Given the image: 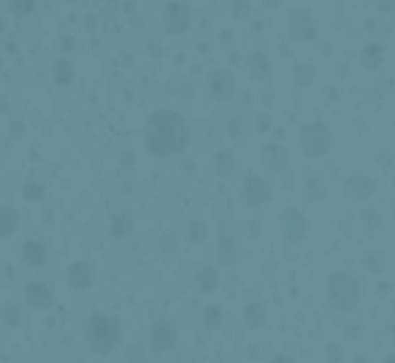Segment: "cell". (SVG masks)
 <instances>
[{
  "label": "cell",
  "mask_w": 395,
  "mask_h": 363,
  "mask_svg": "<svg viewBox=\"0 0 395 363\" xmlns=\"http://www.w3.org/2000/svg\"><path fill=\"white\" fill-rule=\"evenodd\" d=\"M111 233H114V236H128V233H133V220L125 217V214L114 217V220H111Z\"/></svg>",
  "instance_id": "cell-15"
},
{
  "label": "cell",
  "mask_w": 395,
  "mask_h": 363,
  "mask_svg": "<svg viewBox=\"0 0 395 363\" xmlns=\"http://www.w3.org/2000/svg\"><path fill=\"white\" fill-rule=\"evenodd\" d=\"M293 36H295V38L314 36V22H311L308 14H304V11H293Z\"/></svg>",
  "instance_id": "cell-10"
},
{
  "label": "cell",
  "mask_w": 395,
  "mask_h": 363,
  "mask_svg": "<svg viewBox=\"0 0 395 363\" xmlns=\"http://www.w3.org/2000/svg\"><path fill=\"white\" fill-rule=\"evenodd\" d=\"M163 22H166V30H168V33H181V30H187L190 22H192L190 8H187L184 3H171V6L166 8V14H163Z\"/></svg>",
  "instance_id": "cell-6"
},
{
  "label": "cell",
  "mask_w": 395,
  "mask_h": 363,
  "mask_svg": "<svg viewBox=\"0 0 395 363\" xmlns=\"http://www.w3.org/2000/svg\"><path fill=\"white\" fill-rule=\"evenodd\" d=\"M247 320H249V325H263L265 309L260 304H249V307H247Z\"/></svg>",
  "instance_id": "cell-16"
},
{
  "label": "cell",
  "mask_w": 395,
  "mask_h": 363,
  "mask_svg": "<svg viewBox=\"0 0 395 363\" xmlns=\"http://www.w3.org/2000/svg\"><path fill=\"white\" fill-rule=\"evenodd\" d=\"M146 146L149 152L168 157L187 146V125L174 111H157L146 125Z\"/></svg>",
  "instance_id": "cell-1"
},
{
  "label": "cell",
  "mask_w": 395,
  "mask_h": 363,
  "mask_svg": "<svg viewBox=\"0 0 395 363\" xmlns=\"http://www.w3.org/2000/svg\"><path fill=\"white\" fill-rule=\"evenodd\" d=\"M16 226H19L16 212L8 209V206H3V209H0V236H11V233L16 230Z\"/></svg>",
  "instance_id": "cell-13"
},
{
  "label": "cell",
  "mask_w": 395,
  "mask_h": 363,
  "mask_svg": "<svg viewBox=\"0 0 395 363\" xmlns=\"http://www.w3.org/2000/svg\"><path fill=\"white\" fill-rule=\"evenodd\" d=\"M203 320H206V325H209V328H217V325L222 322V312L217 309V307H209V309H206V315H203Z\"/></svg>",
  "instance_id": "cell-18"
},
{
  "label": "cell",
  "mask_w": 395,
  "mask_h": 363,
  "mask_svg": "<svg viewBox=\"0 0 395 363\" xmlns=\"http://www.w3.org/2000/svg\"><path fill=\"white\" fill-rule=\"evenodd\" d=\"M201 282H203V287H206V290H212V287L217 285V276H214L212 269H203V272H201Z\"/></svg>",
  "instance_id": "cell-21"
},
{
  "label": "cell",
  "mask_w": 395,
  "mask_h": 363,
  "mask_svg": "<svg viewBox=\"0 0 395 363\" xmlns=\"http://www.w3.org/2000/svg\"><path fill=\"white\" fill-rule=\"evenodd\" d=\"M357 282L350 274H333L328 282V298L336 309H352L357 304Z\"/></svg>",
  "instance_id": "cell-3"
},
{
  "label": "cell",
  "mask_w": 395,
  "mask_h": 363,
  "mask_svg": "<svg viewBox=\"0 0 395 363\" xmlns=\"http://www.w3.org/2000/svg\"><path fill=\"white\" fill-rule=\"evenodd\" d=\"M11 6H14L16 14H30L33 6H36V0H11Z\"/></svg>",
  "instance_id": "cell-20"
},
{
  "label": "cell",
  "mask_w": 395,
  "mask_h": 363,
  "mask_svg": "<svg viewBox=\"0 0 395 363\" xmlns=\"http://www.w3.org/2000/svg\"><path fill=\"white\" fill-rule=\"evenodd\" d=\"M379 3V8H393L395 6V0H376Z\"/></svg>",
  "instance_id": "cell-22"
},
{
  "label": "cell",
  "mask_w": 395,
  "mask_h": 363,
  "mask_svg": "<svg viewBox=\"0 0 395 363\" xmlns=\"http://www.w3.org/2000/svg\"><path fill=\"white\" fill-rule=\"evenodd\" d=\"M49 301H52L49 285H41V282H30V285H27V304H30V307L41 309V307H49Z\"/></svg>",
  "instance_id": "cell-8"
},
{
  "label": "cell",
  "mask_w": 395,
  "mask_h": 363,
  "mask_svg": "<svg viewBox=\"0 0 395 363\" xmlns=\"http://www.w3.org/2000/svg\"><path fill=\"white\" fill-rule=\"evenodd\" d=\"M190 236H192V239H203V228H192Z\"/></svg>",
  "instance_id": "cell-23"
},
{
  "label": "cell",
  "mask_w": 395,
  "mask_h": 363,
  "mask_svg": "<svg viewBox=\"0 0 395 363\" xmlns=\"http://www.w3.org/2000/svg\"><path fill=\"white\" fill-rule=\"evenodd\" d=\"M68 282L76 287V290H84L92 285V266L87 263H74L71 269H68Z\"/></svg>",
  "instance_id": "cell-9"
},
{
  "label": "cell",
  "mask_w": 395,
  "mask_h": 363,
  "mask_svg": "<svg viewBox=\"0 0 395 363\" xmlns=\"http://www.w3.org/2000/svg\"><path fill=\"white\" fill-rule=\"evenodd\" d=\"M149 344L155 353H168L176 344V328L168 320H157L149 331Z\"/></svg>",
  "instance_id": "cell-4"
},
{
  "label": "cell",
  "mask_w": 395,
  "mask_h": 363,
  "mask_svg": "<svg viewBox=\"0 0 395 363\" xmlns=\"http://www.w3.org/2000/svg\"><path fill=\"white\" fill-rule=\"evenodd\" d=\"M22 261H25L27 266H36V269H38V266H44L46 263V250L41 244H36V241H33V244H25Z\"/></svg>",
  "instance_id": "cell-11"
},
{
  "label": "cell",
  "mask_w": 395,
  "mask_h": 363,
  "mask_svg": "<svg viewBox=\"0 0 395 363\" xmlns=\"http://www.w3.org/2000/svg\"><path fill=\"white\" fill-rule=\"evenodd\" d=\"M71 76H74V68L68 63H57V82L65 85V82H71Z\"/></svg>",
  "instance_id": "cell-19"
},
{
  "label": "cell",
  "mask_w": 395,
  "mask_h": 363,
  "mask_svg": "<svg viewBox=\"0 0 395 363\" xmlns=\"http://www.w3.org/2000/svg\"><path fill=\"white\" fill-rule=\"evenodd\" d=\"M244 198H247L249 206H263V204H268V198H271L268 182L260 179V177H249V179L244 182Z\"/></svg>",
  "instance_id": "cell-7"
},
{
  "label": "cell",
  "mask_w": 395,
  "mask_h": 363,
  "mask_svg": "<svg viewBox=\"0 0 395 363\" xmlns=\"http://www.w3.org/2000/svg\"><path fill=\"white\" fill-rule=\"evenodd\" d=\"M120 339H122V325L114 315H95L87 320V344L98 355L117 350Z\"/></svg>",
  "instance_id": "cell-2"
},
{
  "label": "cell",
  "mask_w": 395,
  "mask_h": 363,
  "mask_svg": "<svg viewBox=\"0 0 395 363\" xmlns=\"http://www.w3.org/2000/svg\"><path fill=\"white\" fill-rule=\"evenodd\" d=\"M217 258H220V263H233V261H236V241H233L230 236L220 239V250H217Z\"/></svg>",
  "instance_id": "cell-14"
},
{
  "label": "cell",
  "mask_w": 395,
  "mask_h": 363,
  "mask_svg": "<svg viewBox=\"0 0 395 363\" xmlns=\"http://www.w3.org/2000/svg\"><path fill=\"white\" fill-rule=\"evenodd\" d=\"M287 239H293V241H298L301 236H304V230H306V223H304V217L298 214V212H287Z\"/></svg>",
  "instance_id": "cell-12"
},
{
  "label": "cell",
  "mask_w": 395,
  "mask_h": 363,
  "mask_svg": "<svg viewBox=\"0 0 395 363\" xmlns=\"http://www.w3.org/2000/svg\"><path fill=\"white\" fill-rule=\"evenodd\" d=\"M271 363H295L293 358H287V355H279V358H273Z\"/></svg>",
  "instance_id": "cell-24"
},
{
  "label": "cell",
  "mask_w": 395,
  "mask_h": 363,
  "mask_svg": "<svg viewBox=\"0 0 395 363\" xmlns=\"http://www.w3.org/2000/svg\"><path fill=\"white\" fill-rule=\"evenodd\" d=\"M252 63H255V68H252L255 79H263L265 74H268V57H263V54H252Z\"/></svg>",
  "instance_id": "cell-17"
},
{
  "label": "cell",
  "mask_w": 395,
  "mask_h": 363,
  "mask_svg": "<svg viewBox=\"0 0 395 363\" xmlns=\"http://www.w3.org/2000/svg\"><path fill=\"white\" fill-rule=\"evenodd\" d=\"M328 144H330V138H328V131L322 125L304 128V152L308 157H322L328 152Z\"/></svg>",
  "instance_id": "cell-5"
}]
</instances>
